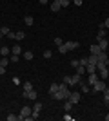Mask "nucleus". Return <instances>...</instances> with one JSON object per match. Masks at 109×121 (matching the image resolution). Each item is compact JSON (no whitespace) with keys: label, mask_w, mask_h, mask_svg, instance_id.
<instances>
[{"label":"nucleus","mask_w":109,"mask_h":121,"mask_svg":"<svg viewBox=\"0 0 109 121\" xmlns=\"http://www.w3.org/2000/svg\"><path fill=\"white\" fill-rule=\"evenodd\" d=\"M69 94H71V91H69V85L66 83V81H62L60 83V89H58V92H55L53 94V99L57 101H62V99H69Z\"/></svg>","instance_id":"nucleus-1"},{"label":"nucleus","mask_w":109,"mask_h":121,"mask_svg":"<svg viewBox=\"0 0 109 121\" xmlns=\"http://www.w3.org/2000/svg\"><path fill=\"white\" fill-rule=\"evenodd\" d=\"M80 80H82V78H80V74H76V72H75L73 76H66V78H64V81H66L69 87L78 85V83H80Z\"/></svg>","instance_id":"nucleus-2"},{"label":"nucleus","mask_w":109,"mask_h":121,"mask_svg":"<svg viewBox=\"0 0 109 121\" xmlns=\"http://www.w3.org/2000/svg\"><path fill=\"white\" fill-rule=\"evenodd\" d=\"M31 112H33V108H29V107H24L20 110V116H18V121H26L27 117L31 116Z\"/></svg>","instance_id":"nucleus-3"},{"label":"nucleus","mask_w":109,"mask_h":121,"mask_svg":"<svg viewBox=\"0 0 109 121\" xmlns=\"http://www.w3.org/2000/svg\"><path fill=\"white\" fill-rule=\"evenodd\" d=\"M91 87H93V91H95V92H102V91H104V89H105L107 85H105V83H104L102 80H96V81H95V83H93Z\"/></svg>","instance_id":"nucleus-4"},{"label":"nucleus","mask_w":109,"mask_h":121,"mask_svg":"<svg viewBox=\"0 0 109 121\" xmlns=\"http://www.w3.org/2000/svg\"><path fill=\"white\" fill-rule=\"evenodd\" d=\"M69 101H71L73 105L80 103V92H71V94H69Z\"/></svg>","instance_id":"nucleus-5"},{"label":"nucleus","mask_w":109,"mask_h":121,"mask_svg":"<svg viewBox=\"0 0 109 121\" xmlns=\"http://www.w3.org/2000/svg\"><path fill=\"white\" fill-rule=\"evenodd\" d=\"M98 61H104L105 65L109 67V56H107V52H105V51H102V52L98 54Z\"/></svg>","instance_id":"nucleus-6"},{"label":"nucleus","mask_w":109,"mask_h":121,"mask_svg":"<svg viewBox=\"0 0 109 121\" xmlns=\"http://www.w3.org/2000/svg\"><path fill=\"white\" fill-rule=\"evenodd\" d=\"M24 98H26V99H36V91H33V89H31V91H24Z\"/></svg>","instance_id":"nucleus-7"},{"label":"nucleus","mask_w":109,"mask_h":121,"mask_svg":"<svg viewBox=\"0 0 109 121\" xmlns=\"http://www.w3.org/2000/svg\"><path fill=\"white\" fill-rule=\"evenodd\" d=\"M64 45L67 47V51H75V49H78V45H80V43H78V42H66Z\"/></svg>","instance_id":"nucleus-8"},{"label":"nucleus","mask_w":109,"mask_h":121,"mask_svg":"<svg viewBox=\"0 0 109 121\" xmlns=\"http://www.w3.org/2000/svg\"><path fill=\"white\" fill-rule=\"evenodd\" d=\"M60 9H62V5H60V0H55V2L51 4V11H53V13H57V11H60Z\"/></svg>","instance_id":"nucleus-9"},{"label":"nucleus","mask_w":109,"mask_h":121,"mask_svg":"<svg viewBox=\"0 0 109 121\" xmlns=\"http://www.w3.org/2000/svg\"><path fill=\"white\" fill-rule=\"evenodd\" d=\"M58 89H60V83H51V87H49V96H53L55 92H58Z\"/></svg>","instance_id":"nucleus-10"},{"label":"nucleus","mask_w":109,"mask_h":121,"mask_svg":"<svg viewBox=\"0 0 109 121\" xmlns=\"http://www.w3.org/2000/svg\"><path fill=\"white\" fill-rule=\"evenodd\" d=\"M100 52H102L100 45H98V43H93V45H91V54H96V56H98Z\"/></svg>","instance_id":"nucleus-11"},{"label":"nucleus","mask_w":109,"mask_h":121,"mask_svg":"<svg viewBox=\"0 0 109 121\" xmlns=\"http://www.w3.org/2000/svg\"><path fill=\"white\" fill-rule=\"evenodd\" d=\"M78 87H80V91H82L84 94H87V92L91 91V89H89V85H85V83H84L82 80H80V83H78Z\"/></svg>","instance_id":"nucleus-12"},{"label":"nucleus","mask_w":109,"mask_h":121,"mask_svg":"<svg viewBox=\"0 0 109 121\" xmlns=\"http://www.w3.org/2000/svg\"><path fill=\"white\" fill-rule=\"evenodd\" d=\"M98 45H100V49H102V51H105L109 47V42L105 40V38H102V40H98Z\"/></svg>","instance_id":"nucleus-13"},{"label":"nucleus","mask_w":109,"mask_h":121,"mask_svg":"<svg viewBox=\"0 0 109 121\" xmlns=\"http://www.w3.org/2000/svg\"><path fill=\"white\" fill-rule=\"evenodd\" d=\"M98 80V76H96V72H91V74H89V80H87V83L89 85H93L95 81Z\"/></svg>","instance_id":"nucleus-14"},{"label":"nucleus","mask_w":109,"mask_h":121,"mask_svg":"<svg viewBox=\"0 0 109 121\" xmlns=\"http://www.w3.org/2000/svg\"><path fill=\"white\" fill-rule=\"evenodd\" d=\"M11 52H13V54H18V56H20V52H22V47L18 45V43H15V45H13V49H11Z\"/></svg>","instance_id":"nucleus-15"},{"label":"nucleus","mask_w":109,"mask_h":121,"mask_svg":"<svg viewBox=\"0 0 109 121\" xmlns=\"http://www.w3.org/2000/svg\"><path fill=\"white\" fill-rule=\"evenodd\" d=\"M102 38H105V27H100L98 35H96V40H102Z\"/></svg>","instance_id":"nucleus-16"},{"label":"nucleus","mask_w":109,"mask_h":121,"mask_svg":"<svg viewBox=\"0 0 109 121\" xmlns=\"http://www.w3.org/2000/svg\"><path fill=\"white\" fill-rule=\"evenodd\" d=\"M24 22H26V25H33V24H35V20H33L31 15H26V16H24Z\"/></svg>","instance_id":"nucleus-17"},{"label":"nucleus","mask_w":109,"mask_h":121,"mask_svg":"<svg viewBox=\"0 0 109 121\" xmlns=\"http://www.w3.org/2000/svg\"><path fill=\"white\" fill-rule=\"evenodd\" d=\"M87 60H89V63H93V65H96V63H98V56H96V54H91V56L87 58Z\"/></svg>","instance_id":"nucleus-18"},{"label":"nucleus","mask_w":109,"mask_h":121,"mask_svg":"<svg viewBox=\"0 0 109 121\" xmlns=\"http://www.w3.org/2000/svg\"><path fill=\"white\" fill-rule=\"evenodd\" d=\"M9 52H11V51H9V47H2V49H0V54H2V56H9Z\"/></svg>","instance_id":"nucleus-19"},{"label":"nucleus","mask_w":109,"mask_h":121,"mask_svg":"<svg viewBox=\"0 0 109 121\" xmlns=\"http://www.w3.org/2000/svg\"><path fill=\"white\" fill-rule=\"evenodd\" d=\"M71 108H73V103H71V101H66V103H64V110L71 112Z\"/></svg>","instance_id":"nucleus-20"},{"label":"nucleus","mask_w":109,"mask_h":121,"mask_svg":"<svg viewBox=\"0 0 109 121\" xmlns=\"http://www.w3.org/2000/svg\"><path fill=\"white\" fill-rule=\"evenodd\" d=\"M7 63H9V58H5V56H4V58H0V65H2V67H7Z\"/></svg>","instance_id":"nucleus-21"},{"label":"nucleus","mask_w":109,"mask_h":121,"mask_svg":"<svg viewBox=\"0 0 109 121\" xmlns=\"http://www.w3.org/2000/svg\"><path fill=\"white\" fill-rule=\"evenodd\" d=\"M31 89H33V83H31V81H26V83H24V91H31Z\"/></svg>","instance_id":"nucleus-22"},{"label":"nucleus","mask_w":109,"mask_h":121,"mask_svg":"<svg viewBox=\"0 0 109 121\" xmlns=\"http://www.w3.org/2000/svg\"><path fill=\"white\" fill-rule=\"evenodd\" d=\"M58 52H60V54H66V52H67V47L64 45V43H62V45H58Z\"/></svg>","instance_id":"nucleus-23"},{"label":"nucleus","mask_w":109,"mask_h":121,"mask_svg":"<svg viewBox=\"0 0 109 121\" xmlns=\"http://www.w3.org/2000/svg\"><path fill=\"white\" fill-rule=\"evenodd\" d=\"M24 58H26L27 61L33 60V52H31V51H26V52H24Z\"/></svg>","instance_id":"nucleus-24"},{"label":"nucleus","mask_w":109,"mask_h":121,"mask_svg":"<svg viewBox=\"0 0 109 121\" xmlns=\"http://www.w3.org/2000/svg\"><path fill=\"white\" fill-rule=\"evenodd\" d=\"M84 72H85V67H84V65H78V67H76V74H80V76H82Z\"/></svg>","instance_id":"nucleus-25"},{"label":"nucleus","mask_w":109,"mask_h":121,"mask_svg":"<svg viewBox=\"0 0 109 121\" xmlns=\"http://www.w3.org/2000/svg\"><path fill=\"white\" fill-rule=\"evenodd\" d=\"M24 36H26V35H24V31H18V33H16V38H15V40H24Z\"/></svg>","instance_id":"nucleus-26"},{"label":"nucleus","mask_w":109,"mask_h":121,"mask_svg":"<svg viewBox=\"0 0 109 121\" xmlns=\"http://www.w3.org/2000/svg\"><path fill=\"white\" fill-rule=\"evenodd\" d=\"M78 63L85 67V65H87V63H89V60H87V58H80V60H78Z\"/></svg>","instance_id":"nucleus-27"},{"label":"nucleus","mask_w":109,"mask_h":121,"mask_svg":"<svg viewBox=\"0 0 109 121\" xmlns=\"http://www.w3.org/2000/svg\"><path fill=\"white\" fill-rule=\"evenodd\" d=\"M9 60L13 61V63H16V61L20 60V56H18V54H11V58H9Z\"/></svg>","instance_id":"nucleus-28"},{"label":"nucleus","mask_w":109,"mask_h":121,"mask_svg":"<svg viewBox=\"0 0 109 121\" xmlns=\"http://www.w3.org/2000/svg\"><path fill=\"white\" fill-rule=\"evenodd\" d=\"M0 33H2V35H7V33H9V27H5V25H2V29H0Z\"/></svg>","instance_id":"nucleus-29"},{"label":"nucleus","mask_w":109,"mask_h":121,"mask_svg":"<svg viewBox=\"0 0 109 121\" xmlns=\"http://www.w3.org/2000/svg\"><path fill=\"white\" fill-rule=\"evenodd\" d=\"M40 108H42V103H40V101H36L35 105H33V110H40Z\"/></svg>","instance_id":"nucleus-30"},{"label":"nucleus","mask_w":109,"mask_h":121,"mask_svg":"<svg viewBox=\"0 0 109 121\" xmlns=\"http://www.w3.org/2000/svg\"><path fill=\"white\" fill-rule=\"evenodd\" d=\"M5 36H7L9 40H15V38H16V33H11V31H9V33H7Z\"/></svg>","instance_id":"nucleus-31"},{"label":"nucleus","mask_w":109,"mask_h":121,"mask_svg":"<svg viewBox=\"0 0 109 121\" xmlns=\"http://www.w3.org/2000/svg\"><path fill=\"white\" fill-rule=\"evenodd\" d=\"M18 119V116H15V114H9V116H7V121H16Z\"/></svg>","instance_id":"nucleus-32"},{"label":"nucleus","mask_w":109,"mask_h":121,"mask_svg":"<svg viewBox=\"0 0 109 121\" xmlns=\"http://www.w3.org/2000/svg\"><path fill=\"white\" fill-rule=\"evenodd\" d=\"M38 114H40V110H33V112H31V117H33V119H36V117H38Z\"/></svg>","instance_id":"nucleus-33"},{"label":"nucleus","mask_w":109,"mask_h":121,"mask_svg":"<svg viewBox=\"0 0 109 121\" xmlns=\"http://www.w3.org/2000/svg\"><path fill=\"white\" fill-rule=\"evenodd\" d=\"M51 56H53L51 51H44V58H51Z\"/></svg>","instance_id":"nucleus-34"},{"label":"nucleus","mask_w":109,"mask_h":121,"mask_svg":"<svg viewBox=\"0 0 109 121\" xmlns=\"http://www.w3.org/2000/svg\"><path fill=\"white\" fill-rule=\"evenodd\" d=\"M78 65H80V63H78V60H71V67H75V69H76Z\"/></svg>","instance_id":"nucleus-35"},{"label":"nucleus","mask_w":109,"mask_h":121,"mask_svg":"<svg viewBox=\"0 0 109 121\" xmlns=\"http://www.w3.org/2000/svg\"><path fill=\"white\" fill-rule=\"evenodd\" d=\"M64 42H62V38H55V45H62Z\"/></svg>","instance_id":"nucleus-36"},{"label":"nucleus","mask_w":109,"mask_h":121,"mask_svg":"<svg viewBox=\"0 0 109 121\" xmlns=\"http://www.w3.org/2000/svg\"><path fill=\"white\" fill-rule=\"evenodd\" d=\"M60 5H62V7H66V5H69V0H60Z\"/></svg>","instance_id":"nucleus-37"},{"label":"nucleus","mask_w":109,"mask_h":121,"mask_svg":"<svg viewBox=\"0 0 109 121\" xmlns=\"http://www.w3.org/2000/svg\"><path fill=\"white\" fill-rule=\"evenodd\" d=\"M104 27H105V29H109V18H105V22H104Z\"/></svg>","instance_id":"nucleus-38"},{"label":"nucleus","mask_w":109,"mask_h":121,"mask_svg":"<svg viewBox=\"0 0 109 121\" xmlns=\"http://www.w3.org/2000/svg\"><path fill=\"white\" fill-rule=\"evenodd\" d=\"M5 72H7V71H5V67L0 65V74H5Z\"/></svg>","instance_id":"nucleus-39"},{"label":"nucleus","mask_w":109,"mask_h":121,"mask_svg":"<svg viewBox=\"0 0 109 121\" xmlns=\"http://www.w3.org/2000/svg\"><path fill=\"white\" fill-rule=\"evenodd\" d=\"M73 2H75L76 5H82V0H73Z\"/></svg>","instance_id":"nucleus-40"},{"label":"nucleus","mask_w":109,"mask_h":121,"mask_svg":"<svg viewBox=\"0 0 109 121\" xmlns=\"http://www.w3.org/2000/svg\"><path fill=\"white\" fill-rule=\"evenodd\" d=\"M40 4H47V0H40Z\"/></svg>","instance_id":"nucleus-41"},{"label":"nucleus","mask_w":109,"mask_h":121,"mask_svg":"<svg viewBox=\"0 0 109 121\" xmlns=\"http://www.w3.org/2000/svg\"><path fill=\"white\" fill-rule=\"evenodd\" d=\"M105 121H109V114H107V116H105Z\"/></svg>","instance_id":"nucleus-42"},{"label":"nucleus","mask_w":109,"mask_h":121,"mask_svg":"<svg viewBox=\"0 0 109 121\" xmlns=\"http://www.w3.org/2000/svg\"><path fill=\"white\" fill-rule=\"evenodd\" d=\"M0 29H2V25H0Z\"/></svg>","instance_id":"nucleus-43"}]
</instances>
